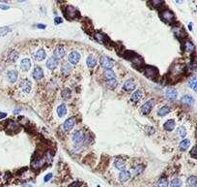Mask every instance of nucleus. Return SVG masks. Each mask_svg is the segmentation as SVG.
Segmentation results:
<instances>
[{
    "label": "nucleus",
    "mask_w": 197,
    "mask_h": 187,
    "mask_svg": "<svg viewBox=\"0 0 197 187\" xmlns=\"http://www.w3.org/2000/svg\"><path fill=\"white\" fill-rule=\"evenodd\" d=\"M86 141V136L85 133L82 129H79L73 134V142L75 143L76 145H81L85 143Z\"/></svg>",
    "instance_id": "obj_1"
},
{
    "label": "nucleus",
    "mask_w": 197,
    "mask_h": 187,
    "mask_svg": "<svg viewBox=\"0 0 197 187\" xmlns=\"http://www.w3.org/2000/svg\"><path fill=\"white\" fill-rule=\"evenodd\" d=\"M161 18L163 19L164 22H169V23L173 22L175 21V15L173 14V12L168 10V9L163 10V11L161 12Z\"/></svg>",
    "instance_id": "obj_2"
},
{
    "label": "nucleus",
    "mask_w": 197,
    "mask_h": 187,
    "mask_svg": "<svg viewBox=\"0 0 197 187\" xmlns=\"http://www.w3.org/2000/svg\"><path fill=\"white\" fill-rule=\"evenodd\" d=\"M100 63H101V66L102 68H104L105 70H108V69H111L114 66V61L111 60L110 58L106 57V56L102 55L101 56L100 58Z\"/></svg>",
    "instance_id": "obj_3"
},
{
    "label": "nucleus",
    "mask_w": 197,
    "mask_h": 187,
    "mask_svg": "<svg viewBox=\"0 0 197 187\" xmlns=\"http://www.w3.org/2000/svg\"><path fill=\"white\" fill-rule=\"evenodd\" d=\"M19 88L20 90L24 93H29L31 91V88H32V83L29 80L27 79H24L22 80L21 82L19 83Z\"/></svg>",
    "instance_id": "obj_4"
},
{
    "label": "nucleus",
    "mask_w": 197,
    "mask_h": 187,
    "mask_svg": "<svg viewBox=\"0 0 197 187\" xmlns=\"http://www.w3.org/2000/svg\"><path fill=\"white\" fill-rule=\"evenodd\" d=\"M154 107V100H148L147 102L141 107V112L143 115H148Z\"/></svg>",
    "instance_id": "obj_5"
},
{
    "label": "nucleus",
    "mask_w": 197,
    "mask_h": 187,
    "mask_svg": "<svg viewBox=\"0 0 197 187\" xmlns=\"http://www.w3.org/2000/svg\"><path fill=\"white\" fill-rule=\"evenodd\" d=\"M68 59H69V61H70V63H71V64L76 65V64L79 63V61L80 60V54L77 51H72L71 54H69Z\"/></svg>",
    "instance_id": "obj_6"
},
{
    "label": "nucleus",
    "mask_w": 197,
    "mask_h": 187,
    "mask_svg": "<svg viewBox=\"0 0 197 187\" xmlns=\"http://www.w3.org/2000/svg\"><path fill=\"white\" fill-rule=\"evenodd\" d=\"M34 59L37 60V61H42L44 58L47 57V54H46V51L44 50V48H39V50H37L34 54Z\"/></svg>",
    "instance_id": "obj_7"
},
{
    "label": "nucleus",
    "mask_w": 197,
    "mask_h": 187,
    "mask_svg": "<svg viewBox=\"0 0 197 187\" xmlns=\"http://www.w3.org/2000/svg\"><path fill=\"white\" fill-rule=\"evenodd\" d=\"M145 75L150 79H155L158 75V70L154 67L147 66L145 68Z\"/></svg>",
    "instance_id": "obj_8"
},
{
    "label": "nucleus",
    "mask_w": 197,
    "mask_h": 187,
    "mask_svg": "<svg viewBox=\"0 0 197 187\" xmlns=\"http://www.w3.org/2000/svg\"><path fill=\"white\" fill-rule=\"evenodd\" d=\"M75 123H76V118L75 117H70L67 120L65 121L64 124H63V128L65 131H70V130H72L73 128V126H75Z\"/></svg>",
    "instance_id": "obj_9"
},
{
    "label": "nucleus",
    "mask_w": 197,
    "mask_h": 187,
    "mask_svg": "<svg viewBox=\"0 0 197 187\" xmlns=\"http://www.w3.org/2000/svg\"><path fill=\"white\" fill-rule=\"evenodd\" d=\"M65 54H66L65 48H64L62 46H58V47H57L55 50H54V51H53V55H54V57H55L56 59L63 58L64 56H65Z\"/></svg>",
    "instance_id": "obj_10"
},
{
    "label": "nucleus",
    "mask_w": 197,
    "mask_h": 187,
    "mask_svg": "<svg viewBox=\"0 0 197 187\" xmlns=\"http://www.w3.org/2000/svg\"><path fill=\"white\" fill-rule=\"evenodd\" d=\"M44 161H46V158L43 157H37L34 160L32 161V167L34 169H40L44 165Z\"/></svg>",
    "instance_id": "obj_11"
},
{
    "label": "nucleus",
    "mask_w": 197,
    "mask_h": 187,
    "mask_svg": "<svg viewBox=\"0 0 197 187\" xmlns=\"http://www.w3.org/2000/svg\"><path fill=\"white\" fill-rule=\"evenodd\" d=\"M32 76L33 78H34L35 80H42L44 78V71L43 69L41 67H35L34 70H33V73H32Z\"/></svg>",
    "instance_id": "obj_12"
},
{
    "label": "nucleus",
    "mask_w": 197,
    "mask_h": 187,
    "mask_svg": "<svg viewBox=\"0 0 197 187\" xmlns=\"http://www.w3.org/2000/svg\"><path fill=\"white\" fill-rule=\"evenodd\" d=\"M58 66V60H57L54 56H51L49 57L47 61V67L49 70H54V69Z\"/></svg>",
    "instance_id": "obj_13"
},
{
    "label": "nucleus",
    "mask_w": 197,
    "mask_h": 187,
    "mask_svg": "<svg viewBox=\"0 0 197 187\" xmlns=\"http://www.w3.org/2000/svg\"><path fill=\"white\" fill-rule=\"evenodd\" d=\"M130 176H131V174H130V171L124 170V171H122V172H120V174H119V180H120L121 182L124 183V182L128 181L130 180Z\"/></svg>",
    "instance_id": "obj_14"
},
{
    "label": "nucleus",
    "mask_w": 197,
    "mask_h": 187,
    "mask_svg": "<svg viewBox=\"0 0 197 187\" xmlns=\"http://www.w3.org/2000/svg\"><path fill=\"white\" fill-rule=\"evenodd\" d=\"M31 68V61L29 58H23L20 61V69L23 72H27Z\"/></svg>",
    "instance_id": "obj_15"
},
{
    "label": "nucleus",
    "mask_w": 197,
    "mask_h": 187,
    "mask_svg": "<svg viewBox=\"0 0 197 187\" xmlns=\"http://www.w3.org/2000/svg\"><path fill=\"white\" fill-rule=\"evenodd\" d=\"M18 77H19V74L18 72L16 70H12V71H9L7 74V78H8V80L11 83H14L16 82V80H18Z\"/></svg>",
    "instance_id": "obj_16"
},
{
    "label": "nucleus",
    "mask_w": 197,
    "mask_h": 187,
    "mask_svg": "<svg viewBox=\"0 0 197 187\" xmlns=\"http://www.w3.org/2000/svg\"><path fill=\"white\" fill-rule=\"evenodd\" d=\"M144 169H145V166L143 164L135 165V166L133 167V169H131L130 174L133 173V174H134V176H138V174H140L141 173H143Z\"/></svg>",
    "instance_id": "obj_17"
},
{
    "label": "nucleus",
    "mask_w": 197,
    "mask_h": 187,
    "mask_svg": "<svg viewBox=\"0 0 197 187\" xmlns=\"http://www.w3.org/2000/svg\"><path fill=\"white\" fill-rule=\"evenodd\" d=\"M114 166H115V168L122 172V171H124L126 168V162L123 160L122 158H117L114 162Z\"/></svg>",
    "instance_id": "obj_18"
},
{
    "label": "nucleus",
    "mask_w": 197,
    "mask_h": 187,
    "mask_svg": "<svg viewBox=\"0 0 197 187\" xmlns=\"http://www.w3.org/2000/svg\"><path fill=\"white\" fill-rule=\"evenodd\" d=\"M166 98L171 101H174L177 98V90L175 88H168L166 90Z\"/></svg>",
    "instance_id": "obj_19"
},
{
    "label": "nucleus",
    "mask_w": 197,
    "mask_h": 187,
    "mask_svg": "<svg viewBox=\"0 0 197 187\" xmlns=\"http://www.w3.org/2000/svg\"><path fill=\"white\" fill-rule=\"evenodd\" d=\"M134 88H135V83H134L133 79L128 80L124 83V89H125V90H127V91H131V90H133Z\"/></svg>",
    "instance_id": "obj_20"
},
{
    "label": "nucleus",
    "mask_w": 197,
    "mask_h": 187,
    "mask_svg": "<svg viewBox=\"0 0 197 187\" xmlns=\"http://www.w3.org/2000/svg\"><path fill=\"white\" fill-rule=\"evenodd\" d=\"M181 102H182L184 105L191 106L194 103V99L190 95H184V97H182V99H181Z\"/></svg>",
    "instance_id": "obj_21"
},
{
    "label": "nucleus",
    "mask_w": 197,
    "mask_h": 187,
    "mask_svg": "<svg viewBox=\"0 0 197 187\" xmlns=\"http://www.w3.org/2000/svg\"><path fill=\"white\" fill-rule=\"evenodd\" d=\"M141 97H142V91L141 90H136V91L133 92V95H131L130 100H131V102L137 103L138 101L141 99Z\"/></svg>",
    "instance_id": "obj_22"
},
{
    "label": "nucleus",
    "mask_w": 197,
    "mask_h": 187,
    "mask_svg": "<svg viewBox=\"0 0 197 187\" xmlns=\"http://www.w3.org/2000/svg\"><path fill=\"white\" fill-rule=\"evenodd\" d=\"M7 130L9 132H16L19 130V124L15 122V121H10L7 125Z\"/></svg>",
    "instance_id": "obj_23"
},
{
    "label": "nucleus",
    "mask_w": 197,
    "mask_h": 187,
    "mask_svg": "<svg viewBox=\"0 0 197 187\" xmlns=\"http://www.w3.org/2000/svg\"><path fill=\"white\" fill-rule=\"evenodd\" d=\"M104 77L105 80H111L115 79V73L111 70V69H108V70H104Z\"/></svg>",
    "instance_id": "obj_24"
},
{
    "label": "nucleus",
    "mask_w": 197,
    "mask_h": 187,
    "mask_svg": "<svg viewBox=\"0 0 197 187\" xmlns=\"http://www.w3.org/2000/svg\"><path fill=\"white\" fill-rule=\"evenodd\" d=\"M163 128L166 130V131H172L175 128V121L173 119H169L167 120L163 125Z\"/></svg>",
    "instance_id": "obj_25"
},
{
    "label": "nucleus",
    "mask_w": 197,
    "mask_h": 187,
    "mask_svg": "<svg viewBox=\"0 0 197 187\" xmlns=\"http://www.w3.org/2000/svg\"><path fill=\"white\" fill-rule=\"evenodd\" d=\"M184 51H186L187 52H192V51H194L195 47H194V45L192 44L190 41H186V42H184Z\"/></svg>",
    "instance_id": "obj_26"
},
{
    "label": "nucleus",
    "mask_w": 197,
    "mask_h": 187,
    "mask_svg": "<svg viewBox=\"0 0 197 187\" xmlns=\"http://www.w3.org/2000/svg\"><path fill=\"white\" fill-rule=\"evenodd\" d=\"M66 113H67V108L64 104L60 105L58 108H57V115H58L59 117H63Z\"/></svg>",
    "instance_id": "obj_27"
},
{
    "label": "nucleus",
    "mask_w": 197,
    "mask_h": 187,
    "mask_svg": "<svg viewBox=\"0 0 197 187\" xmlns=\"http://www.w3.org/2000/svg\"><path fill=\"white\" fill-rule=\"evenodd\" d=\"M187 184L190 187H196L197 186V177L195 176H191L187 178Z\"/></svg>",
    "instance_id": "obj_28"
},
{
    "label": "nucleus",
    "mask_w": 197,
    "mask_h": 187,
    "mask_svg": "<svg viewBox=\"0 0 197 187\" xmlns=\"http://www.w3.org/2000/svg\"><path fill=\"white\" fill-rule=\"evenodd\" d=\"M61 72L65 75H68L72 72V66L68 63H63L61 66Z\"/></svg>",
    "instance_id": "obj_29"
},
{
    "label": "nucleus",
    "mask_w": 197,
    "mask_h": 187,
    "mask_svg": "<svg viewBox=\"0 0 197 187\" xmlns=\"http://www.w3.org/2000/svg\"><path fill=\"white\" fill-rule=\"evenodd\" d=\"M86 64H87V66H88L89 68H93V67H95V66H96L97 60H96L95 57H94V56L90 55V56H88L87 60H86Z\"/></svg>",
    "instance_id": "obj_30"
},
{
    "label": "nucleus",
    "mask_w": 197,
    "mask_h": 187,
    "mask_svg": "<svg viewBox=\"0 0 197 187\" xmlns=\"http://www.w3.org/2000/svg\"><path fill=\"white\" fill-rule=\"evenodd\" d=\"M169 112H170V107H168V106H163V107H161L158 110V115L159 116H164V115H166Z\"/></svg>",
    "instance_id": "obj_31"
},
{
    "label": "nucleus",
    "mask_w": 197,
    "mask_h": 187,
    "mask_svg": "<svg viewBox=\"0 0 197 187\" xmlns=\"http://www.w3.org/2000/svg\"><path fill=\"white\" fill-rule=\"evenodd\" d=\"M157 187H168V180L165 177H162L158 180Z\"/></svg>",
    "instance_id": "obj_32"
},
{
    "label": "nucleus",
    "mask_w": 197,
    "mask_h": 187,
    "mask_svg": "<svg viewBox=\"0 0 197 187\" xmlns=\"http://www.w3.org/2000/svg\"><path fill=\"white\" fill-rule=\"evenodd\" d=\"M8 58H9L10 61L15 62L16 60L19 58V52L16 51H12L10 52L9 56H8Z\"/></svg>",
    "instance_id": "obj_33"
},
{
    "label": "nucleus",
    "mask_w": 197,
    "mask_h": 187,
    "mask_svg": "<svg viewBox=\"0 0 197 187\" xmlns=\"http://www.w3.org/2000/svg\"><path fill=\"white\" fill-rule=\"evenodd\" d=\"M190 140H183L180 143V148L182 150H186V149H187L188 146H190Z\"/></svg>",
    "instance_id": "obj_34"
},
{
    "label": "nucleus",
    "mask_w": 197,
    "mask_h": 187,
    "mask_svg": "<svg viewBox=\"0 0 197 187\" xmlns=\"http://www.w3.org/2000/svg\"><path fill=\"white\" fill-rule=\"evenodd\" d=\"M190 86L191 87V89H193L195 92H197V76L193 77V78L190 80Z\"/></svg>",
    "instance_id": "obj_35"
},
{
    "label": "nucleus",
    "mask_w": 197,
    "mask_h": 187,
    "mask_svg": "<svg viewBox=\"0 0 197 187\" xmlns=\"http://www.w3.org/2000/svg\"><path fill=\"white\" fill-rule=\"evenodd\" d=\"M181 186H182V181L179 178H174V180H171L170 187H181Z\"/></svg>",
    "instance_id": "obj_36"
},
{
    "label": "nucleus",
    "mask_w": 197,
    "mask_h": 187,
    "mask_svg": "<svg viewBox=\"0 0 197 187\" xmlns=\"http://www.w3.org/2000/svg\"><path fill=\"white\" fill-rule=\"evenodd\" d=\"M177 134H178L180 137L184 138V136L187 135V130H186V128H184V126H180V127L177 129Z\"/></svg>",
    "instance_id": "obj_37"
},
{
    "label": "nucleus",
    "mask_w": 197,
    "mask_h": 187,
    "mask_svg": "<svg viewBox=\"0 0 197 187\" xmlns=\"http://www.w3.org/2000/svg\"><path fill=\"white\" fill-rule=\"evenodd\" d=\"M71 97V90L68 88H65L62 91V98L63 99H69Z\"/></svg>",
    "instance_id": "obj_38"
},
{
    "label": "nucleus",
    "mask_w": 197,
    "mask_h": 187,
    "mask_svg": "<svg viewBox=\"0 0 197 187\" xmlns=\"http://www.w3.org/2000/svg\"><path fill=\"white\" fill-rule=\"evenodd\" d=\"M106 84H107V86L108 87H110V88H115L117 86V84H118V83H117V80H107L106 82Z\"/></svg>",
    "instance_id": "obj_39"
},
{
    "label": "nucleus",
    "mask_w": 197,
    "mask_h": 187,
    "mask_svg": "<svg viewBox=\"0 0 197 187\" xmlns=\"http://www.w3.org/2000/svg\"><path fill=\"white\" fill-rule=\"evenodd\" d=\"M151 4H152V6H153L154 8H158V7H161L163 4V1H159V0H154V1H151Z\"/></svg>",
    "instance_id": "obj_40"
},
{
    "label": "nucleus",
    "mask_w": 197,
    "mask_h": 187,
    "mask_svg": "<svg viewBox=\"0 0 197 187\" xmlns=\"http://www.w3.org/2000/svg\"><path fill=\"white\" fill-rule=\"evenodd\" d=\"M190 156L192 158H196L197 159V146H194V148L190 150Z\"/></svg>",
    "instance_id": "obj_41"
},
{
    "label": "nucleus",
    "mask_w": 197,
    "mask_h": 187,
    "mask_svg": "<svg viewBox=\"0 0 197 187\" xmlns=\"http://www.w3.org/2000/svg\"><path fill=\"white\" fill-rule=\"evenodd\" d=\"M95 37H96V39L98 40V41H100V42H101L102 40H104V36L102 35L101 33H97L96 35H95Z\"/></svg>",
    "instance_id": "obj_42"
},
{
    "label": "nucleus",
    "mask_w": 197,
    "mask_h": 187,
    "mask_svg": "<svg viewBox=\"0 0 197 187\" xmlns=\"http://www.w3.org/2000/svg\"><path fill=\"white\" fill-rule=\"evenodd\" d=\"M51 177H52V174H47V176L44 177V182H47Z\"/></svg>",
    "instance_id": "obj_43"
},
{
    "label": "nucleus",
    "mask_w": 197,
    "mask_h": 187,
    "mask_svg": "<svg viewBox=\"0 0 197 187\" xmlns=\"http://www.w3.org/2000/svg\"><path fill=\"white\" fill-rule=\"evenodd\" d=\"M54 22H55V24L61 23V22H62V19H61L60 18H58V17H56V18H55V21H54Z\"/></svg>",
    "instance_id": "obj_44"
},
{
    "label": "nucleus",
    "mask_w": 197,
    "mask_h": 187,
    "mask_svg": "<svg viewBox=\"0 0 197 187\" xmlns=\"http://www.w3.org/2000/svg\"><path fill=\"white\" fill-rule=\"evenodd\" d=\"M6 116H7V113H5V112H0V119L5 118Z\"/></svg>",
    "instance_id": "obj_45"
},
{
    "label": "nucleus",
    "mask_w": 197,
    "mask_h": 187,
    "mask_svg": "<svg viewBox=\"0 0 197 187\" xmlns=\"http://www.w3.org/2000/svg\"><path fill=\"white\" fill-rule=\"evenodd\" d=\"M0 8H1V9H3V10H7V9H9V6L2 5V4H0Z\"/></svg>",
    "instance_id": "obj_46"
},
{
    "label": "nucleus",
    "mask_w": 197,
    "mask_h": 187,
    "mask_svg": "<svg viewBox=\"0 0 197 187\" xmlns=\"http://www.w3.org/2000/svg\"><path fill=\"white\" fill-rule=\"evenodd\" d=\"M69 187H79V184L77 183V182H73V184H71Z\"/></svg>",
    "instance_id": "obj_47"
},
{
    "label": "nucleus",
    "mask_w": 197,
    "mask_h": 187,
    "mask_svg": "<svg viewBox=\"0 0 197 187\" xmlns=\"http://www.w3.org/2000/svg\"><path fill=\"white\" fill-rule=\"evenodd\" d=\"M37 27L41 28V29H44V28H46V25H44V24H38V25H37Z\"/></svg>",
    "instance_id": "obj_48"
},
{
    "label": "nucleus",
    "mask_w": 197,
    "mask_h": 187,
    "mask_svg": "<svg viewBox=\"0 0 197 187\" xmlns=\"http://www.w3.org/2000/svg\"><path fill=\"white\" fill-rule=\"evenodd\" d=\"M188 28H190V30L192 29V23H190V24H188Z\"/></svg>",
    "instance_id": "obj_49"
},
{
    "label": "nucleus",
    "mask_w": 197,
    "mask_h": 187,
    "mask_svg": "<svg viewBox=\"0 0 197 187\" xmlns=\"http://www.w3.org/2000/svg\"><path fill=\"white\" fill-rule=\"evenodd\" d=\"M22 187H33L32 185H29V184H27V185H24V186H22Z\"/></svg>",
    "instance_id": "obj_50"
},
{
    "label": "nucleus",
    "mask_w": 197,
    "mask_h": 187,
    "mask_svg": "<svg viewBox=\"0 0 197 187\" xmlns=\"http://www.w3.org/2000/svg\"><path fill=\"white\" fill-rule=\"evenodd\" d=\"M98 187H101V186H98Z\"/></svg>",
    "instance_id": "obj_51"
}]
</instances>
